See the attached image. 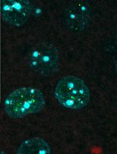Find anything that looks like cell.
Wrapping results in <instances>:
<instances>
[{
	"mask_svg": "<svg viewBox=\"0 0 117 154\" xmlns=\"http://www.w3.org/2000/svg\"><path fill=\"white\" fill-rule=\"evenodd\" d=\"M54 96L59 104L69 109H81L88 104L91 92L86 83L76 76L60 79L54 88Z\"/></svg>",
	"mask_w": 117,
	"mask_h": 154,
	"instance_id": "2",
	"label": "cell"
},
{
	"mask_svg": "<svg viewBox=\"0 0 117 154\" xmlns=\"http://www.w3.org/2000/svg\"><path fill=\"white\" fill-rule=\"evenodd\" d=\"M46 106V98L41 90L24 87L14 90L4 101V110L12 118H21L39 112Z\"/></svg>",
	"mask_w": 117,
	"mask_h": 154,
	"instance_id": "1",
	"label": "cell"
},
{
	"mask_svg": "<svg viewBox=\"0 0 117 154\" xmlns=\"http://www.w3.org/2000/svg\"><path fill=\"white\" fill-rule=\"evenodd\" d=\"M30 66L40 71L54 70L58 64V56L56 51L45 46H37L29 54Z\"/></svg>",
	"mask_w": 117,
	"mask_h": 154,
	"instance_id": "4",
	"label": "cell"
},
{
	"mask_svg": "<svg viewBox=\"0 0 117 154\" xmlns=\"http://www.w3.org/2000/svg\"><path fill=\"white\" fill-rule=\"evenodd\" d=\"M32 4L26 0H2L1 14L4 21L16 26H22L32 12Z\"/></svg>",
	"mask_w": 117,
	"mask_h": 154,
	"instance_id": "3",
	"label": "cell"
},
{
	"mask_svg": "<svg viewBox=\"0 0 117 154\" xmlns=\"http://www.w3.org/2000/svg\"><path fill=\"white\" fill-rule=\"evenodd\" d=\"M16 152L19 154H49L51 153V149L48 142L43 139L32 138L23 142Z\"/></svg>",
	"mask_w": 117,
	"mask_h": 154,
	"instance_id": "6",
	"label": "cell"
},
{
	"mask_svg": "<svg viewBox=\"0 0 117 154\" xmlns=\"http://www.w3.org/2000/svg\"><path fill=\"white\" fill-rule=\"evenodd\" d=\"M65 26L70 31L81 32L86 29L88 24V18L86 14L77 7H69L64 13Z\"/></svg>",
	"mask_w": 117,
	"mask_h": 154,
	"instance_id": "5",
	"label": "cell"
}]
</instances>
